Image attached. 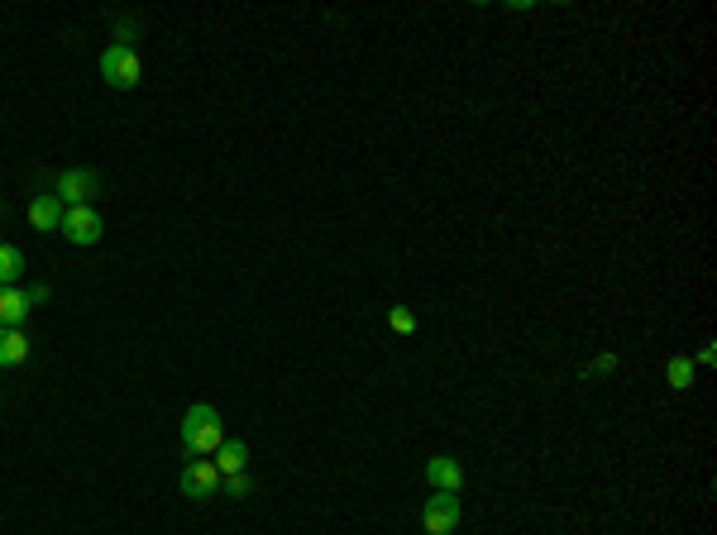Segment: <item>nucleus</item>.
I'll list each match as a JSON object with an SVG mask.
<instances>
[{"instance_id":"13","label":"nucleus","mask_w":717,"mask_h":535,"mask_svg":"<svg viewBox=\"0 0 717 535\" xmlns=\"http://www.w3.org/2000/svg\"><path fill=\"white\" fill-rule=\"evenodd\" d=\"M24 273V249L15 244H0V287H15Z\"/></svg>"},{"instance_id":"7","label":"nucleus","mask_w":717,"mask_h":535,"mask_svg":"<svg viewBox=\"0 0 717 535\" xmlns=\"http://www.w3.org/2000/svg\"><path fill=\"white\" fill-rule=\"evenodd\" d=\"M426 483H431L435 493H459V488H464V469H459V459H450V454L426 459Z\"/></svg>"},{"instance_id":"16","label":"nucleus","mask_w":717,"mask_h":535,"mask_svg":"<svg viewBox=\"0 0 717 535\" xmlns=\"http://www.w3.org/2000/svg\"><path fill=\"white\" fill-rule=\"evenodd\" d=\"M617 368V354H603V359H593V364L584 368V383H593V378H603V373H612Z\"/></svg>"},{"instance_id":"8","label":"nucleus","mask_w":717,"mask_h":535,"mask_svg":"<svg viewBox=\"0 0 717 535\" xmlns=\"http://www.w3.org/2000/svg\"><path fill=\"white\" fill-rule=\"evenodd\" d=\"M63 211L67 206L53 192H39L34 201H29V225H34L39 235H44V230H58V225H63Z\"/></svg>"},{"instance_id":"1","label":"nucleus","mask_w":717,"mask_h":535,"mask_svg":"<svg viewBox=\"0 0 717 535\" xmlns=\"http://www.w3.org/2000/svg\"><path fill=\"white\" fill-rule=\"evenodd\" d=\"M182 445H187V454H216L220 445H225V421H220L216 407H206V402H196V407H187V416H182Z\"/></svg>"},{"instance_id":"17","label":"nucleus","mask_w":717,"mask_h":535,"mask_svg":"<svg viewBox=\"0 0 717 535\" xmlns=\"http://www.w3.org/2000/svg\"><path fill=\"white\" fill-rule=\"evenodd\" d=\"M717 364V349L713 344H703V349H698V359H694V368H713Z\"/></svg>"},{"instance_id":"12","label":"nucleus","mask_w":717,"mask_h":535,"mask_svg":"<svg viewBox=\"0 0 717 535\" xmlns=\"http://www.w3.org/2000/svg\"><path fill=\"white\" fill-rule=\"evenodd\" d=\"M694 378H698V368H694V359H689V354H674L670 364H665V383H670L674 392L694 387Z\"/></svg>"},{"instance_id":"6","label":"nucleus","mask_w":717,"mask_h":535,"mask_svg":"<svg viewBox=\"0 0 717 535\" xmlns=\"http://www.w3.org/2000/svg\"><path fill=\"white\" fill-rule=\"evenodd\" d=\"M58 230H63V235L72 239V244H82V249H91L96 239L106 235V220H101V215L91 211V206H67V211H63V225H58Z\"/></svg>"},{"instance_id":"9","label":"nucleus","mask_w":717,"mask_h":535,"mask_svg":"<svg viewBox=\"0 0 717 535\" xmlns=\"http://www.w3.org/2000/svg\"><path fill=\"white\" fill-rule=\"evenodd\" d=\"M29 311H34V306L24 297V287H0V325H5V330H20Z\"/></svg>"},{"instance_id":"11","label":"nucleus","mask_w":717,"mask_h":535,"mask_svg":"<svg viewBox=\"0 0 717 535\" xmlns=\"http://www.w3.org/2000/svg\"><path fill=\"white\" fill-rule=\"evenodd\" d=\"M244 464H249V445H244V440H225V445L216 450L220 478H230V473H244Z\"/></svg>"},{"instance_id":"2","label":"nucleus","mask_w":717,"mask_h":535,"mask_svg":"<svg viewBox=\"0 0 717 535\" xmlns=\"http://www.w3.org/2000/svg\"><path fill=\"white\" fill-rule=\"evenodd\" d=\"M101 77L115 91H134L139 77H144V63H139V53H134L130 43H110L106 53H101Z\"/></svg>"},{"instance_id":"4","label":"nucleus","mask_w":717,"mask_h":535,"mask_svg":"<svg viewBox=\"0 0 717 535\" xmlns=\"http://www.w3.org/2000/svg\"><path fill=\"white\" fill-rule=\"evenodd\" d=\"M53 196H58L63 206H91V201L101 196V177L91 168H67V172H58Z\"/></svg>"},{"instance_id":"5","label":"nucleus","mask_w":717,"mask_h":535,"mask_svg":"<svg viewBox=\"0 0 717 535\" xmlns=\"http://www.w3.org/2000/svg\"><path fill=\"white\" fill-rule=\"evenodd\" d=\"M421 526L426 535H450L459 526V493H431L421 502Z\"/></svg>"},{"instance_id":"3","label":"nucleus","mask_w":717,"mask_h":535,"mask_svg":"<svg viewBox=\"0 0 717 535\" xmlns=\"http://www.w3.org/2000/svg\"><path fill=\"white\" fill-rule=\"evenodd\" d=\"M177 488H182V497H192V502H211V497L220 493L216 459H201V454H192V459H187V469H182V478H177Z\"/></svg>"},{"instance_id":"15","label":"nucleus","mask_w":717,"mask_h":535,"mask_svg":"<svg viewBox=\"0 0 717 535\" xmlns=\"http://www.w3.org/2000/svg\"><path fill=\"white\" fill-rule=\"evenodd\" d=\"M388 325L397 330V335H412V330H416V316L407 311V306H392V311H388Z\"/></svg>"},{"instance_id":"10","label":"nucleus","mask_w":717,"mask_h":535,"mask_svg":"<svg viewBox=\"0 0 717 535\" xmlns=\"http://www.w3.org/2000/svg\"><path fill=\"white\" fill-rule=\"evenodd\" d=\"M24 359H29V335L0 325V368H15V364H24Z\"/></svg>"},{"instance_id":"14","label":"nucleus","mask_w":717,"mask_h":535,"mask_svg":"<svg viewBox=\"0 0 717 535\" xmlns=\"http://www.w3.org/2000/svg\"><path fill=\"white\" fill-rule=\"evenodd\" d=\"M220 488L230 497H249L254 493V478H249V473H230V478H220Z\"/></svg>"},{"instance_id":"18","label":"nucleus","mask_w":717,"mask_h":535,"mask_svg":"<svg viewBox=\"0 0 717 535\" xmlns=\"http://www.w3.org/2000/svg\"><path fill=\"white\" fill-rule=\"evenodd\" d=\"M24 297H29V306H44L48 301V287L39 282V287H24Z\"/></svg>"}]
</instances>
